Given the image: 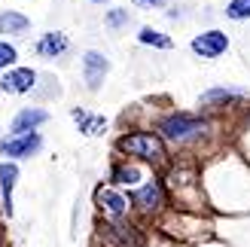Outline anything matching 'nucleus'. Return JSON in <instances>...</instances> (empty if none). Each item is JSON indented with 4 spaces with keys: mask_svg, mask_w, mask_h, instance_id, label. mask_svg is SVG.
Segmentation results:
<instances>
[{
    "mask_svg": "<svg viewBox=\"0 0 250 247\" xmlns=\"http://www.w3.org/2000/svg\"><path fill=\"white\" fill-rule=\"evenodd\" d=\"M19 177H21L19 162H12V159H3V162H0V211H3L6 217L16 214V207H12V192H16Z\"/></svg>",
    "mask_w": 250,
    "mask_h": 247,
    "instance_id": "ddd939ff",
    "label": "nucleus"
},
{
    "mask_svg": "<svg viewBox=\"0 0 250 247\" xmlns=\"http://www.w3.org/2000/svg\"><path fill=\"white\" fill-rule=\"evenodd\" d=\"M12 64H19V46L6 37H0V70H6Z\"/></svg>",
    "mask_w": 250,
    "mask_h": 247,
    "instance_id": "412c9836",
    "label": "nucleus"
},
{
    "mask_svg": "<svg viewBox=\"0 0 250 247\" xmlns=\"http://www.w3.org/2000/svg\"><path fill=\"white\" fill-rule=\"evenodd\" d=\"M104 241L110 247H146V238L144 232L137 229L134 223H128L125 217L119 220H104Z\"/></svg>",
    "mask_w": 250,
    "mask_h": 247,
    "instance_id": "1a4fd4ad",
    "label": "nucleus"
},
{
    "mask_svg": "<svg viewBox=\"0 0 250 247\" xmlns=\"http://www.w3.org/2000/svg\"><path fill=\"white\" fill-rule=\"evenodd\" d=\"M250 89H241V85H214L198 95V107L202 110H223V107H232L238 101H247Z\"/></svg>",
    "mask_w": 250,
    "mask_h": 247,
    "instance_id": "9d476101",
    "label": "nucleus"
},
{
    "mask_svg": "<svg viewBox=\"0 0 250 247\" xmlns=\"http://www.w3.org/2000/svg\"><path fill=\"white\" fill-rule=\"evenodd\" d=\"M131 21H134V16H131L128 6H110V9L104 12V28H107L110 34H122Z\"/></svg>",
    "mask_w": 250,
    "mask_h": 247,
    "instance_id": "6ab92c4d",
    "label": "nucleus"
},
{
    "mask_svg": "<svg viewBox=\"0 0 250 247\" xmlns=\"http://www.w3.org/2000/svg\"><path fill=\"white\" fill-rule=\"evenodd\" d=\"M43 150V134L40 131H9L3 141H0V156L12 159V162H21V159H31Z\"/></svg>",
    "mask_w": 250,
    "mask_h": 247,
    "instance_id": "39448f33",
    "label": "nucleus"
},
{
    "mask_svg": "<svg viewBox=\"0 0 250 247\" xmlns=\"http://www.w3.org/2000/svg\"><path fill=\"white\" fill-rule=\"evenodd\" d=\"M223 16L229 21H250V0H229Z\"/></svg>",
    "mask_w": 250,
    "mask_h": 247,
    "instance_id": "aec40b11",
    "label": "nucleus"
},
{
    "mask_svg": "<svg viewBox=\"0 0 250 247\" xmlns=\"http://www.w3.org/2000/svg\"><path fill=\"white\" fill-rule=\"evenodd\" d=\"M229 34L223 31V28H208L202 34H195L192 40H189V49H192V55L195 58H202V61H217L229 52Z\"/></svg>",
    "mask_w": 250,
    "mask_h": 247,
    "instance_id": "423d86ee",
    "label": "nucleus"
},
{
    "mask_svg": "<svg viewBox=\"0 0 250 247\" xmlns=\"http://www.w3.org/2000/svg\"><path fill=\"white\" fill-rule=\"evenodd\" d=\"M37 80H40V73L34 67L12 64L6 70H0V92L3 95H31V92H37Z\"/></svg>",
    "mask_w": 250,
    "mask_h": 247,
    "instance_id": "6e6552de",
    "label": "nucleus"
},
{
    "mask_svg": "<svg viewBox=\"0 0 250 247\" xmlns=\"http://www.w3.org/2000/svg\"><path fill=\"white\" fill-rule=\"evenodd\" d=\"M137 43L146 46V49H159V52H171V49H174L171 34H165V31L153 28V24H144V28L137 31Z\"/></svg>",
    "mask_w": 250,
    "mask_h": 247,
    "instance_id": "a211bd4d",
    "label": "nucleus"
},
{
    "mask_svg": "<svg viewBox=\"0 0 250 247\" xmlns=\"http://www.w3.org/2000/svg\"><path fill=\"white\" fill-rule=\"evenodd\" d=\"M95 205H98V211L104 214V220L128 217V211H131V202L125 199L116 186H98L95 189Z\"/></svg>",
    "mask_w": 250,
    "mask_h": 247,
    "instance_id": "9b49d317",
    "label": "nucleus"
},
{
    "mask_svg": "<svg viewBox=\"0 0 250 247\" xmlns=\"http://www.w3.org/2000/svg\"><path fill=\"white\" fill-rule=\"evenodd\" d=\"M34 52L46 58V61H55V58H64L70 52V37L64 31H43L34 43Z\"/></svg>",
    "mask_w": 250,
    "mask_h": 247,
    "instance_id": "f8f14e48",
    "label": "nucleus"
},
{
    "mask_svg": "<svg viewBox=\"0 0 250 247\" xmlns=\"http://www.w3.org/2000/svg\"><path fill=\"white\" fill-rule=\"evenodd\" d=\"M80 73H83L85 89H89V92H101L107 77H110V58L101 52V49H85L83 58H80Z\"/></svg>",
    "mask_w": 250,
    "mask_h": 247,
    "instance_id": "0eeeda50",
    "label": "nucleus"
},
{
    "mask_svg": "<svg viewBox=\"0 0 250 247\" xmlns=\"http://www.w3.org/2000/svg\"><path fill=\"white\" fill-rule=\"evenodd\" d=\"M168 199H174L180 207H202L205 192H202V174L195 162H168V174L162 177Z\"/></svg>",
    "mask_w": 250,
    "mask_h": 247,
    "instance_id": "f03ea898",
    "label": "nucleus"
},
{
    "mask_svg": "<svg viewBox=\"0 0 250 247\" xmlns=\"http://www.w3.org/2000/svg\"><path fill=\"white\" fill-rule=\"evenodd\" d=\"M144 180V171L141 165H131V162H116L110 168V186H137Z\"/></svg>",
    "mask_w": 250,
    "mask_h": 247,
    "instance_id": "f3484780",
    "label": "nucleus"
},
{
    "mask_svg": "<svg viewBox=\"0 0 250 247\" xmlns=\"http://www.w3.org/2000/svg\"><path fill=\"white\" fill-rule=\"evenodd\" d=\"M131 6H137V9H165L171 0H128Z\"/></svg>",
    "mask_w": 250,
    "mask_h": 247,
    "instance_id": "4be33fe9",
    "label": "nucleus"
},
{
    "mask_svg": "<svg viewBox=\"0 0 250 247\" xmlns=\"http://www.w3.org/2000/svg\"><path fill=\"white\" fill-rule=\"evenodd\" d=\"M214 122L205 113H186V110H171L156 122V134L168 146H192L202 138H208Z\"/></svg>",
    "mask_w": 250,
    "mask_h": 247,
    "instance_id": "f257e3e1",
    "label": "nucleus"
},
{
    "mask_svg": "<svg viewBox=\"0 0 250 247\" xmlns=\"http://www.w3.org/2000/svg\"><path fill=\"white\" fill-rule=\"evenodd\" d=\"M116 150L122 156L137 159V162H146L153 168H168V162H171L168 144L162 141L156 131H125L116 141Z\"/></svg>",
    "mask_w": 250,
    "mask_h": 247,
    "instance_id": "7ed1b4c3",
    "label": "nucleus"
},
{
    "mask_svg": "<svg viewBox=\"0 0 250 247\" xmlns=\"http://www.w3.org/2000/svg\"><path fill=\"white\" fill-rule=\"evenodd\" d=\"M31 34V16L21 9H0V37L6 40H21Z\"/></svg>",
    "mask_w": 250,
    "mask_h": 247,
    "instance_id": "4468645a",
    "label": "nucleus"
},
{
    "mask_svg": "<svg viewBox=\"0 0 250 247\" xmlns=\"http://www.w3.org/2000/svg\"><path fill=\"white\" fill-rule=\"evenodd\" d=\"M49 122V110L43 107H21L16 116L9 119V131H40Z\"/></svg>",
    "mask_w": 250,
    "mask_h": 247,
    "instance_id": "2eb2a0df",
    "label": "nucleus"
},
{
    "mask_svg": "<svg viewBox=\"0 0 250 247\" xmlns=\"http://www.w3.org/2000/svg\"><path fill=\"white\" fill-rule=\"evenodd\" d=\"M89 3H95V6H104V3H110V0H89Z\"/></svg>",
    "mask_w": 250,
    "mask_h": 247,
    "instance_id": "5701e85b",
    "label": "nucleus"
},
{
    "mask_svg": "<svg viewBox=\"0 0 250 247\" xmlns=\"http://www.w3.org/2000/svg\"><path fill=\"white\" fill-rule=\"evenodd\" d=\"M131 207H137L141 214L146 217H153L159 214L162 207L168 205V192H165V183H162V177H153V180H144V183H137V186H131Z\"/></svg>",
    "mask_w": 250,
    "mask_h": 247,
    "instance_id": "20e7f679",
    "label": "nucleus"
},
{
    "mask_svg": "<svg viewBox=\"0 0 250 247\" xmlns=\"http://www.w3.org/2000/svg\"><path fill=\"white\" fill-rule=\"evenodd\" d=\"M70 119L77 122L80 134H85V138H101V134L107 131V119L92 113V110H85V107H73L70 110Z\"/></svg>",
    "mask_w": 250,
    "mask_h": 247,
    "instance_id": "dca6fc26",
    "label": "nucleus"
}]
</instances>
